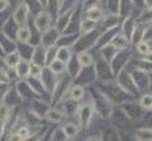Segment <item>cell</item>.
Here are the masks:
<instances>
[{
    "label": "cell",
    "instance_id": "1",
    "mask_svg": "<svg viewBox=\"0 0 152 141\" xmlns=\"http://www.w3.org/2000/svg\"><path fill=\"white\" fill-rule=\"evenodd\" d=\"M87 96H89V100L91 102L93 107H94L95 115L103 117V119H110V117H113L115 104H114L95 84H93V87L90 90L87 89Z\"/></svg>",
    "mask_w": 152,
    "mask_h": 141
},
{
    "label": "cell",
    "instance_id": "2",
    "mask_svg": "<svg viewBox=\"0 0 152 141\" xmlns=\"http://www.w3.org/2000/svg\"><path fill=\"white\" fill-rule=\"evenodd\" d=\"M94 71L97 83L104 84L115 81V73H114L111 65L107 61H104L99 54L94 55Z\"/></svg>",
    "mask_w": 152,
    "mask_h": 141
},
{
    "label": "cell",
    "instance_id": "3",
    "mask_svg": "<svg viewBox=\"0 0 152 141\" xmlns=\"http://www.w3.org/2000/svg\"><path fill=\"white\" fill-rule=\"evenodd\" d=\"M101 36V31H99V26L95 31L89 32V33H83L80 34L78 40L75 41V44L73 45V52L78 53V52H91L97 49L98 45V40Z\"/></svg>",
    "mask_w": 152,
    "mask_h": 141
},
{
    "label": "cell",
    "instance_id": "4",
    "mask_svg": "<svg viewBox=\"0 0 152 141\" xmlns=\"http://www.w3.org/2000/svg\"><path fill=\"white\" fill-rule=\"evenodd\" d=\"M80 1L81 0H77L74 4H72L69 8L64 9L62 12L56 17L53 25L61 32V33H65V32L69 29V26H70V24H72V21H73V17H74L75 13H77L78 8H80V5H78L80 4Z\"/></svg>",
    "mask_w": 152,
    "mask_h": 141
},
{
    "label": "cell",
    "instance_id": "5",
    "mask_svg": "<svg viewBox=\"0 0 152 141\" xmlns=\"http://www.w3.org/2000/svg\"><path fill=\"white\" fill-rule=\"evenodd\" d=\"M130 74H131V78H132L134 83H135V87L138 90L139 95L144 92H148L150 91V87H151V74L144 70L139 69V67L134 66V69H130Z\"/></svg>",
    "mask_w": 152,
    "mask_h": 141
},
{
    "label": "cell",
    "instance_id": "6",
    "mask_svg": "<svg viewBox=\"0 0 152 141\" xmlns=\"http://www.w3.org/2000/svg\"><path fill=\"white\" fill-rule=\"evenodd\" d=\"M94 116H95V112H94V107H93L91 102L83 100L82 103H80L77 117H78V125H80L81 129H89Z\"/></svg>",
    "mask_w": 152,
    "mask_h": 141
},
{
    "label": "cell",
    "instance_id": "7",
    "mask_svg": "<svg viewBox=\"0 0 152 141\" xmlns=\"http://www.w3.org/2000/svg\"><path fill=\"white\" fill-rule=\"evenodd\" d=\"M54 24V17L50 15L48 9L40 11L37 15H34L33 19V28L36 29V32L39 34H41L44 31H46L48 28H50Z\"/></svg>",
    "mask_w": 152,
    "mask_h": 141
},
{
    "label": "cell",
    "instance_id": "8",
    "mask_svg": "<svg viewBox=\"0 0 152 141\" xmlns=\"http://www.w3.org/2000/svg\"><path fill=\"white\" fill-rule=\"evenodd\" d=\"M118 107L121 108L122 112L124 113V116L128 117V119H142V117L145 116V112H147V111H144L140 107V104L136 99H131V100L126 102L123 104L118 105Z\"/></svg>",
    "mask_w": 152,
    "mask_h": 141
},
{
    "label": "cell",
    "instance_id": "9",
    "mask_svg": "<svg viewBox=\"0 0 152 141\" xmlns=\"http://www.w3.org/2000/svg\"><path fill=\"white\" fill-rule=\"evenodd\" d=\"M28 103H29L28 111L41 120L45 119L46 113H48V111L50 110V107H52V104L49 103L48 99L45 100V99H42V98H34Z\"/></svg>",
    "mask_w": 152,
    "mask_h": 141
},
{
    "label": "cell",
    "instance_id": "10",
    "mask_svg": "<svg viewBox=\"0 0 152 141\" xmlns=\"http://www.w3.org/2000/svg\"><path fill=\"white\" fill-rule=\"evenodd\" d=\"M29 15H31V11H29L28 4L24 0H20V1L15 5V9L12 11V13H11V17H12L13 21L20 26V25L28 24Z\"/></svg>",
    "mask_w": 152,
    "mask_h": 141
},
{
    "label": "cell",
    "instance_id": "11",
    "mask_svg": "<svg viewBox=\"0 0 152 141\" xmlns=\"http://www.w3.org/2000/svg\"><path fill=\"white\" fill-rule=\"evenodd\" d=\"M60 36L61 32L54 25H52L50 28H48L40 34V44L44 45L45 48H53V46L57 45V41L60 39Z\"/></svg>",
    "mask_w": 152,
    "mask_h": 141
},
{
    "label": "cell",
    "instance_id": "12",
    "mask_svg": "<svg viewBox=\"0 0 152 141\" xmlns=\"http://www.w3.org/2000/svg\"><path fill=\"white\" fill-rule=\"evenodd\" d=\"M104 15H106V11L102 8V5H93L90 8L82 9V16L91 20V21L97 23V24H99L103 20Z\"/></svg>",
    "mask_w": 152,
    "mask_h": 141
},
{
    "label": "cell",
    "instance_id": "13",
    "mask_svg": "<svg viewBox=\"0 0 152 141\" xmlns=\"http://www.w3.org/2000/svg\"><path fill=\"white\" fill-rule=\"evenodd\" d=\"M17 48H19V44L16 42V40L0 31V50H1L3 54L17 50Z\"/></svg>",
    "mask_w": 152,
    "mask_h": 141
},
{
    "label": "cell",
    "instance_id": "14",
    "mask_svg": "<svg viewBox=\"0 0 152 141\" xmlns=\"http://www.w3.org/2000/svg\"><path fill=\"white\" fill-rule=\"evenodd\" d=\"M46 53H48V48H45L41 44L36 45L33 49V53L31 55V62L46 67Z\"/></svg>",
    "mask_w": 152,
    "mask_h": 141
},
{
    "label": "cell",
    "instance_id": "15",
    "mask_svg": "<svg viewBox=\"0 0 152 141\" xmlns=\"http://www.w3.org/2000/svg\"><path fill=\"white\" fill-rule=\"evenodd\" d=\"M32 37H33V32L28 24L20 25L15 34V40L17 44H31Z\"/></svg>",
    "mask_w": 152,
    "mask_h": 141
},
{
    "label": "cell",
    "instance_id": "16",
    "mask_svg": "<svg viewBox=\"0 0 152 141\" xmlns=\"http://www.w3.org/2000/svg\"><path fill=\"white\" fill-rule=\"evenodd\" d=\"M122 23V19L119 15L114 13H106L99 25H101V31H106V29H113V28H119Z\"/></svg>",
    "mask_w": 152,
    "mask_h": 141
},
{
    "label": "cell",
    "instance_id": "17",
    "mask_svg": "<svg viewBox=\"0 0 152 141\" xmlns=\"http://www.w3.org/2000/svg\"><path fill=\"white\" fill-rule=\"evenodd\" d=\"M21 54L19 50H13L11 53L3 55V61H4V66L7 70H15V67L19 65V62L21 61Z\"/></svg>",
    "mask_w": 152,
    "mask_h": 141
},
{
    "label": "cell",
    "instance_id": "18",
    "mask_svg": "<svg viewBox=\"0 0 152 141\" xmlns=\"http://www.w3.org/2000/svg\"><path fill=\"white\" fill-rule=\"evenodd\" d=\"M86 91H87V87L82 86V84H78V83H73L69 89L68 98L75 102H81L82 99H85Z\"/></svg>",
    "mask_w": 152,
    "mask_h": 141
},
{
    "label": "cell",
    "instance_id": "19",
    "mask_svg": "<svg viewBox=\"0 0 152 141\" xmlns=\"http://www.w3.org/2000/svg\"><path fill=\"white\" fill-rule=\"evenodd\" d=\"M111 45L114 46V48H116L118 50H127V49L131 48V42L130 40L127 39V37L124 36L123 33L121 32V29H119V32L114 36V39L111 40Z\"/></svg>",
    "mask_w": 152,
    "mask_h": 141
},
{
    "label": "cell",
    "instance_id": "20",
    "mask_svg": "<svg viewBox=\"0 0 152 141\" xmlns=\"http://www.w3.org/2000/svg\"><path fill=\"white\" fill-rule=\"evenodd\" d=\"M29 66H31V61L21 58L16 67H15L13 73L16 75V79H27L29 78Z\"/></svg>",
    "mask_w": 152,
    "mask_h": 141
},
{
    "label": "cell",
    "instance_id": "21",
    "mask_svg": "<svg viewBox=\"0 0 152 141\" xmlns=\"http://www.w3.org/2000/svg\"><path fill=\"white\" fill-rule=\"evenodd\" d=\"M74 54L75 53L73 52V49L69 48V46H56V58L62 61V62H65L66 65L74 57Z\"/></svg>",
    "mask_w": 152,
    "mask_h": 141
},
{
    "label": "cell",
    "instance_id": "22",
    "mask_svg": "<svg viewBox=\"0 0 152 141\" xmlns=\"http://www.w3.org/2000/svg\"><path fill=\"white\" fill-rule=\"evenodd\" d=\"M118 52H119L118 49L114 48L111 44H107V45H103L99 49H97V54H99L104 61H107L109 63H111V61L114 60V57L116 55Z\"/></svg>",
    "mask_w": 152,
    "mask_h": 141
},
{
    "label": "cell",
    "instance_id": "23",
    "mask_svg": "<svg viewBox=\"0 0 152 141\" xmlns=\"http://www.w3.org/2000/svg\"><path fill=\"white\" fill-rule=\"evenodd\" d=\"M46 67H48V69L50 70L54 75H57V77H61V75L68 74V65H66L65 62H62V61L57 60V58L52 61V62L49 63Z\"/></svg>",
    "mask_w": 152,
    "mask_h": 141
},
{
    "label": "cell",
    "instance_id": "24",
    "mask_svg": "<svg viewBox=\"0 0 152 141\" xmlns=\"http://www.w3.org/2000/svg\"><path fill=\"white\" fill-rule=\"evenodd\" d=\"M75 58H77L80 66L82 67H90L94 65V55L91 52H78L75 53Z\"/></svg>",
    "mask_w": 152,
    "mask_h": 141
},
{
    "label": "cell",
    "instance_id": "25",
    "mask_svg": "<svg viewBox=\"0 0 152 141\" xmlns=\"http://www.w3.org/2000/svg\"><path fill=\"white\" fill-rule=\"evenodd\" d=\"M99 26V24L97 23L91 21V20L86 19V17H81L80 19V23H78V32H80V34H83V33H89V32H93L95 31Z\"/></svg>",
    "mask_w": 152,
    "mask_h": 141
},
{
    "label": "cell",
    "instance_id": "26",
    "mask_svg": "<svg viewBox=\"0 0 152 141\" xmlns=\"http://www.w3.org/2000/svg\"><path fill=\"white\" fill-rule=\"evenodd\" d=\"M45 119L48 120L49 123H53V124H60V123H62V120L65 119V116H64L62 111H61L58 107H50V110H49L48 113H46Z\"/></svg>",
    "mask_w": 152,
    "mask_h": 141
},
{
    "label": "cell",
    "instance_id": "27",
    "mask_svg": "<svg viewBox=\"0 0 152 141\" xmlns=\"http://www.w3.org/2000/svg\"><path fill=\"white\" fill-rule=\"evenodd\" d=\"M61 128H62L64 133H65V136L68 137V139H73V137L78 136V133H80V131H81L80 125H78L77 123H74V121L64 123Z\"/></svg>",
    "mask_w": 152,
    "mask_h": 141
},
{
    "label": "cell",
    "instance_id": "28",
    "mask_svg": "<svg viewBox=\"0 0 152 141\" xmlns=\"http://www.w3.org/2000/svg\"><path fill=\"white\" fill-rule=\"evenodd\" d=\"M134 49H135L134 52H135L139 57H144V55H147L148 53L152 50V44L148 42V41L140 40L134 45Z\"/></svg>",
    "mask_w": 152,
    "mask_h": 141
},
{
    "label": "cell",
    "instance_id": "29",
    "mask_svg": "<svg viewBox=\"0 0 152 141\" xmlns=\"http://www.w3.org/2000/svg\"><path fill=\"white\" fill-rule=\"evenodd\" d=\"M138 103L144 111H151V108H152V92L148 91V92H144V94H142V95H139Z\"/></svg>",
    "mask_w": 152,
    "mask_h": 141
},
{
    "label": "cell",
    "instance_id": "30",
    "mask_svg": "<svg viewBox=\"0 0 152 141\" xmlns=\"http://www.w3.org/2000/svg\"><path fill=\"white\" fill-rule=\"evenodd\" d=\"M136 141H152V128H139L135 131Z\"/></svg>",
    "mask_w": 152,
    "mask_h": 141
},
{
    "label": "cell",
    "instance_id": "31",
    "mask_svg": "<svg viewBox=\"0 0 152 141\" xmlns=\"http://www.w3.org/2000/svg\"><path fill=\"white\" fill-rule=\"evenodd\" d=\"M44 70H45V67L41 66V65L31 62V66H29V77L34 78V79H41Z\"/></svg>",
    "mask_w": 152,
    "mask_h": 141
},
{
    "label": "cell",
    "instance_id": "32",
    "mask_svg": "<svg viewBox=\"0 0 152 141\" xmlns=\"http://www.w3.org/2000/svg\"><path fill=\"white\" fill-rule=\"evenodd\" d=\"M119 1L121 0H104V9H106L107 13H114V15H118L119 12Z\"/></svg>",
    "mask_w": 152,
    "mask_h": 141
},
{
    "label": "cell",
    "instance_id": "33",
    "mask_svg": "<svg viewBox=\"0 0 152 141\" xmlns=\"http://www.w3.org/2000/svg\"><path fill=\"white\" fill-rule=\"evenodd\" d=\"M12 83H13V81H12V77H11L10 70L0 67V84L8 86V84H12Z\"/></svg>",
    "mask_w": 152,
    "mask_h": 141
},
{
    "label": "cell",
    "instance_id": "34",
    "mask_svg": "<svg viewBox=\"0 0 152 141\" xmlns=\"http://www.w3.org/2000/svg\"><path fill=\"white\" fill-rule=\"evenodd\" d=\"M17 133L23 137V140H28V139H31V137L33 136V132H32L31 127H29L27 123H25L24 125H21V127L17 128Z\"/></svg>",
    "mask_w": 152,
    "mask_h": 141
},
{
    "label": "cell",
    "instance_id": "35",
    "mask_svg": "<svg viewBox=\"0 0 152 141\" xmlns=\"http://www.w3.org/2000/svg\"><path fill=\"white\" fill-rule=\"evenodd\" d=\"M68 137L65 136V133H64L62 128L58 127L57 129H54L53 134H52V141H65Z\"/></svg>",
    "mask_w": 152,
    "mask_h": 141
},
{
    "label": "cell",
    "instance_id": "36",
    "mask_svg": "<svg viewBox=\"0 0 152 141\" xmlns=\"http://www.w3.org/2000/svg\"><path fill=\"white\" fill-rule=\"evenodd\" d=\"M143 40L148 41L152 44V24L144 25V31H143Z\"/></svg>",
    "mask_w": 152,
    "mask_h": 141
},
{
    "label": "cell",
    "instance_id": "37",
    "mask_svg": "<svg viewBox=\"0 0 152 141\" xmlns=\"http://www.w3.org/2000/svg\"><path fill=\"white\" fill-rule=\"evenodd\" d=\"M7 141H24L23 137L17 133V131H12L7 137Z\"/></svg>",
    "mask_w": 152,
    "mask_h": 141
},
{
    "label": "cell",
    "instance_id": "38",
    "mask_svg": "<svg viewBox=\"0 0 152 141\" xmlns=\"http://www.w3.org/2000/svg\"><path fill=\"white\" fill-rule=\"evenodd\" d=\"M11 7H12V5H11L10 0H0V13L7 12Z\"/></svg>",
    "mask_w": 152,
    "mask_h": 141
},
{
    "label": "cell",
    "instance_id": "39",
    "mask_svg": "<svg viewBox=\"0 0 152 141\" xmlns=\"http://www.w3.org/2000/svg\"><path fill=\"white\" fill-rule=\"evenodd\" d=\"M143 7L147 9H152V0H143Z\"/></svg>",
    "mask_w": 152,
    "mask_h": 141
},
{
    "label": "cell",
    "instance_id": "40",
    "mask_svg": "<svg viewBox=\"0 0 152 141\" xmlns=\"http://www.w3.org/2000/svg\"><path fill=\"white\" fill-rule=\"evenodd\" d=\"M86 141H102V139L99 136H91L89 139H86Z\"/></svg>",
    "mask_w": 152,
    "mask_h": 141
},
{
    "label": "cell",
    "instance_id": "41",
    "mask_svg": "<svg viewBox=\"0 0 152 141\" xmlns=\"http://www.w3.org/2000/svg\"><path fill=\"white\" fill-rule=\"evenodd\" d=\"M151 111H152V108H151Z\"/></svg>",
    "mask_w": 152,
    "mask_h": 141
}]
</instances>
